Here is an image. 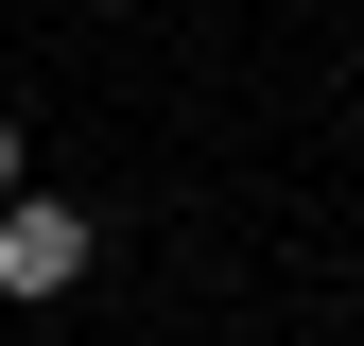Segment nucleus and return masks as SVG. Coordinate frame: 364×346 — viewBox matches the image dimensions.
Instances as JSON below:
<instances>
[{
	"label": "nucleus",
	"instance_id": "f257e3e1",
	"mask_svg": "<svg viewBox=\"0 0 364 346\" xmlns=\"http://www.w3.org/2000/svg\"><path fill=\"white\" fill-rule=\"evenodd\" d=\"M70 277H87V208H53V191L0 208V294H70Z\"/></svg>",
	"mask_w": 364,
	"mask_h": 346
},
{
	"label": "nucleus",
	"instance_id": "f03ea898",
	"mask_svg": "<svg viewBox=\"0 0 364 346\" xmlns=\"http://www.w3.org/2000/svg\"><path fill=\"white\" fill-rule=\"evenodd\" d=\"M0 191H18V121H0Z\"/></svg>",
	"mask_w": 364,
	"mask_h": 346
}]
</instances>
